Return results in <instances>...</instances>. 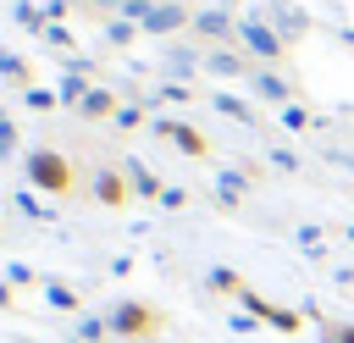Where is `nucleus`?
I'll use <instances>...</instances> for the list:
<instances>
[{
    "instance_id": "obj_1",
    "label": "nucleus",
    "mask_w": 354,
    "mask_h": 343,
    "mask_svg": "<svg viewBox=\"0 0 354 343\" xmlns=\"http://www.w3.org/2000/svg\"><path fill=\"white\" fill-rule=\"evenodd\" d=\"M33 177H39L44 188H55V194H66V188H72V177H66L61 155H33Z\"/></svg>"
},
{
    "instance_id": "obj_3",
    "label": "nucleus",
    "mask_w": 354,
    "mask_h": 343,
    "mask_svg": "<svg viewBox=\"0 0 354 343\" xmlns=\"http://www.w3.org/2000/svg\"><path fill=\"white\" fill-rule=\"evenodd\" d=\"M326 343H354V326H337V332H332Z\"/></svg>"
},
{
    "instance_id": "obj_2",
    "label": "nucleus",
    "mask_w": 354,
    "mask_h": 343,
    "mask_svg": "<svg viewBox=\"0 0 354 343\" xmlns=\"http://www.w3.org/2000/svg\"><path fill=\"white\" fill-rule=\"evenodd\" d=\"M155 321L144 315V310H122V332H149Z\"/></svg>"
}]
</instances>
